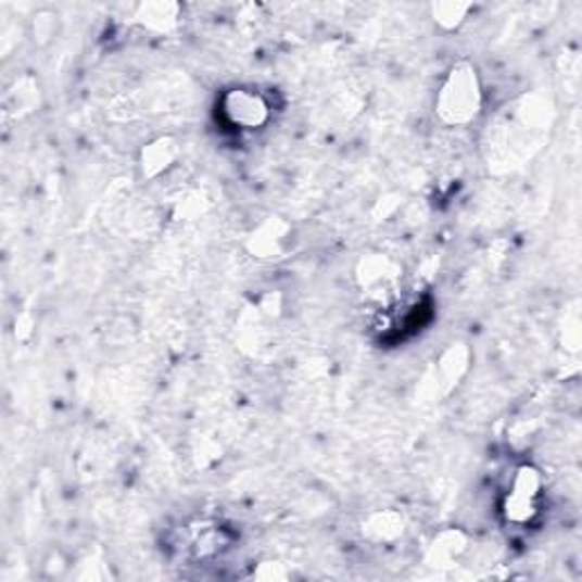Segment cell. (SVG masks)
Listing matches in <instances>:
<instances>
[{"mask_svg": "<svg viewBox=\"0 0 582 582\" xmlns=\"http://www.w3.org/2000/svg\"><path fill=\"white\" fill-rule=\"evenodd\" d=\"M222 112L228 118V124L241 130L260 128L269 118V105L255 91L249 89H232L224 96Z\"/></svg>", "mask_w": 582, "mask_h": 582, "instance_id": "obj_1", "label": "cell"}, {"mask_svg": "<svg viewBox=\"0 0 582 582\" xmlns=\"http://www.w3.org/2000/svg\"><path fill=\"white\" fill-rule=\"evenodd\" d=\"M478 89L469 71H459L451 78L442 96V112L448 121H467L476 114Z\"/></svg>", "mask_w": 582, "mask_h": 582, "instance_id": "obj_2", "label": "cell"}]
</instances>
